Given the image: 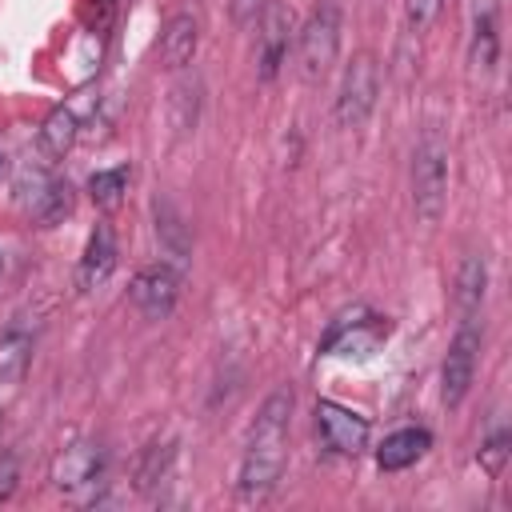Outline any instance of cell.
Returning a JSON list of instances; mask_svg holds the SVG:
<instances>
[{"label":"cell","instance_id":"obj_1","mask_svg":"<svg viewBox=\"0 0 512 512\" xmlns=\"http://www.w3.org/2000/svg\"><path fill=\"white\" fill-rule=\"evenodd\" d=\"M292 392L288 388H276L252 428H248V444H244V456H240V476H236V492L240 500H264L280 476H284V464H288V432H292Z\"/></svg>","mask_w":512,"mask_h":512},{"label":"cell","instance_id":"obj_2","mask_svg":"<svg viewBox=\"0 0 512 512\" xmlns=\"http://www.w3.org/2000/svg\"><path fill=\"white\" fill-rule=\"evenodd\" d=\"M108 448L100 440H72L52 456L48 480L60 496L76 504H96L100 488L108 484Z\"/></svg>","mask_w":512,"mask_h":512},{"label":"cell","instance_id":"obj_3","mask_svg":"<svg viewBox=\"0 0 512 512\" xmlns=\"http://www.w3.org/2000/svg\"><path fill=\"white\" fill-rule=\"evenodd\" d=\"M448 204V144L436 128H424V136L412 148V208L424 224H436Z\"/></svg>","mask_w":512,"mask_h":512},{"label":"cell","instance_id":"obj_4","mask_svg":"<svg viewBox=\"0 0 512 512\" xmlns=\"http://www.w3.org/2000/svg\"><path fill=\"white\" fill-rule=\"evenodd\" d=\"M336 52H340V8L332 0H324L300 28V40H296V64H300V76L308 84L324 80L328 68L336 64Z\"/></svg>","mask_w":512,"mask_h":512},{"label":"cell","instance_id":"obj_5","mask_svg":"<svg viewBox=\"0 0 512 512\" xmlns=\"http://www.w3.org/2000/svg\"><path fill=\"white\" fill-rule=\"evenodd\" d=\"M376 96H380V68H376V56L372 52H356L348 64H344V76H340V88H336V124L340 128H360L372 108H376Z\"/></svg>","mask_w":512,"mask_h":512},{"label":"cell","instance_id":"obj_6","mask_svg":"<svg viewBox=\"0 0 512 512\" xmlns=\"http://www.w3.org/2000/svg\"><path fill=\"white\" fill-rule=\"evenodd\" d=\"M480 344H484V332H480V320H460L456 324V336L448 344V356H444V368H440V404L444 408H460L472 380H476V360H480Z\"/></svg>","mask_w":512,"mask_h":512},{"label":"cell","instance_id":"obj_7","mask_svg":"<svg viewBox=\"0 0 512 512\" xmlns=\"http://www.w3.org/2000/svg\"><path fill=\"white\" fill-rule=\"evenodd\" d=\"M388 332H392L388 316L352 308V312H344L328 324V332L320 340V352L324 356H372L388 340Z\"/></svg>","mask_w":512,"mask_h":512},{"label":"cell","instance_id":"obj_8","mask_svg":"<svg viewBox=\"0 0 512 512\" xmlns=\"http://www.w3.org/2000/svg\"><path fill=\"white\" fill-rule=\"evenodd\" d=\"M316 436L332 456H352L356 460L368 448L372 424L360 412H352L336 400H316Z\"/></svg>","mask_w":512,"mask_h":512},{"label":"cell","instance_id":"obj_9","mask_svg":"<svg viewBox=\"0 0 512 512\" xmlns=\"http://www.w3.org/2000/svg\"><path fill=\"white\" fill-rule=\"evenodd\" d=\"M128 300L136 304V312L144 320H164L172 316L176 300H180V272L172 264H148L132 276V288H128Z\"/></svg>","mask_w":512,"mask_h":512},{"label":"cell","instance_id":"obj_10","mask_svg":"<svg viewBox=\"0 0 512 512\" xmlns=\"http://www.w3.org/2000/svg\"><path fill=\"white\" fill-rule=\"evenodd\" d=\"M116 268V232L112 224H96L84 252H80V264H76V288L80 292H92L100 288Z\"/></svg>","mask_w":512,"mask_h":512},{"label":"cell","instance_id":"obj_11","mask_svg":"<svg viewBox=\"0 0 512 512\" xmlns=\"http://www.w3.org/2000/svg\"><path fill=\"white\" fill-rule=\"evenodd\" d=\"M260 44H256V76L268 84L280 76V68L288 64V16L280 8L260 16Z\"/></svg>","mask_w":512,"mask_h":512},{"label":"cell","instance_id":"obj_12","mask_svg":"<svg viewBox=\"0 0 512 512\" xmlns=\"http://www.w3.org/2000/svg\"><path fill=\"white\" fill-rule=\"evenodd\" d=\"M76 140H80V108L76 104H56L40 124V156L48 164H56L76 148Z\"/></svg>","mask_w":512,"mask_h":512},{"label":"cell","instance_id":"obj_13","mask_svg":"<svg viewBox=\"0 0 512 512\" xmlns=\"http://www.w3.org/2000/svg\"><path fill=\"white\" fill-rule=\"evenodd\" d=\"M428 448H432V432L428 428H420V424L416 428H396L376 448V464H380V472H404L416 460H424Z\"/></svg>","mask_w":512,"mask_h":512},{"label":"cell","instance_id":"obj_14","mask_svg":"<svg viewBox=\"0 0 512 512\" xmlns=\"http://www.w3.org/2000/svg\"><path fill=\"white\" fill-rule=\"evenodd\" d=\"M32 348H36V328L28 324V316H16L0 332V384H16L28 372Z\"/></svg>","mask_w":512,"mask_h":512},{"label":"cell","instance_id":"obj_15","mask_svg":"<svg viewBox=\"0 0 512 512\" xmlns=\"http://www.w3.org/2000/svg\"><path fill=\"white\" fill-rule=\"evenodd\" d=\"M196 44H200V24L192 12H176L168 16L164 32H160V60L164 68H188L192 56H196Z\"/></svg>","mask_w":512,"mask_h":512},{"label":"cell","instance_id":"obj_16","mask_svg":"<svg viewBox=\"0 0 512 512\" xmlns=\"http://www.w3.org/2000/svg\"><path fill=\"white\" fill-rule=\"evenodd\" d=\"M484 292H488V264L484 256H464L460 272H456V312L460 320H480L484 308Z\"/></svg>","mask_w":512,"mask_h":512},{"label":"cell","instance_id":"obj_17","mask_svg":"<svg viewBox=\"0 0 512 512\" xmlns=\"http://www.w3.org/2000/svg\"><path fill=\"white\" fill-rule=\"evenodd\" d=\"M500 60V32H496V16L484 8L472 20V40H468V64L472 72H492Z\"/></svg>","mask_w":512,"mask_h":512},{"label":"cell","instance_id":"obj_18","mask_svg":"<svg viewBox=\"0 0 512 512\" xmlns=\"http://www.w3.org/2000/svg\"><path fill=\"white\" fill-rule=\"evenodd\" d=\"M128 180H132V168L128 164H116V168H100L88 176V196L100 212H116L124 204V192H128Z\"/></svg>","mask_w":512,"mask_h":512},{"label":"cell","instance_id":"obj_19","mask_svg":"<svg viewBox=\"0 0 512 512\" xmlns=\"http://www.w3.org/2000/svg\"><path fill=\"white\" fill-rule=\"evenodd\" d=\"M172 460H176V444H172V440L148 444V448L140 452V460H136V488H140V492H156V488L168 480Z\"/></svg>","mask_w":512,"mask_h":512},{"label":"cell","instance_id":"obj_20","mask_svg":"<svg viewBox=\"0 0 512 512\" xmlns=\"http://www.w3.org/2000/svg\"><path fill=\"white\" fill-rule=\"evenodd\" d=\"M508 444H512V436L504 432V428H496L488 440H484V448H480V468L488 472V476H496L500 468H504V460H508Z\"/></svg>","mask_w":512,"mask_h":512},{"label":"cell","instance_id":"obj_21","mask_svg":"<svg viewBox=\"0 0 512 512\" xmlns=\"http://www.w3.org/2000/svg\"><path fill=\"white\" fill-rule=\"evenodd\" d=\"M440 4L444 0H404V24H408V32H428L432 20L440 16Z\"/></svg>","mask_w":512,"mask_h":512},{"label":"cell","instance_id":"obj_22","mask_svg":"<svg viewBox=\"0 0 512 512\" xmlns=\"http://www.w3.org/2000/svg\"><path fill=\"white\" fill-rule=\"evenodd\" d=\"M268 12V0H232V20L236 24H256Z\"/></svg>","mask_w":512,"mask_h":512},{"label":"cell","instance_id":"obj_23","mask_svg":"<svg viewBox=\"0 0 512 512\" xmlns=\"http://www.w3.org/2000/svg\"><path fill=\"white\" fill-rule=\"evenodd\" d=\"M16 456H0V500H8L16 492Z\"/></svg>","mask_w":512,"mask_h":512},{"label":"cell","instance_id":"obj_24","mask_svg":"<svg viewBox=\"0 0 512 512\" xmlns=\"http://www.w3.org/2000/svg\"><path fill=\"white\" fill-rule=\"evenodd\" d=\"M0 272H4V252H0Z\"/></svg>","mask_w":512,"mask_h":512},{"label":"cell","instance_id":"obj_25","mask_svg":"<svg viewBox=\"0 0 512 512\" xmlns=\"http://www.w3.org/2000/svg\"><path fill=\"white\" fill-rule=\"evenodd\" d=\"M0 164H4V156H0Z\"/></svg>","mask_w":512,"mask_h":512}]
</instances>
